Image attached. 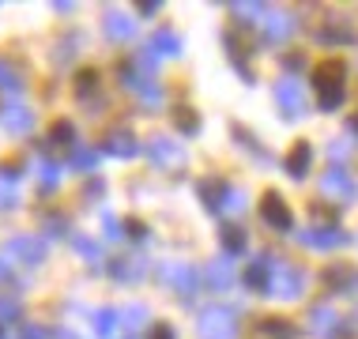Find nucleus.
Here are the masks:
<instances>
[{"instance_id": "obj_36", "label": "nucleus", "mask_w": 358, "mask_h": 339, "mask_svg": "<svg viewBox=\"0 0 358 339\" xmlns=\"http://www.w3.org/2000/svg\"><path fill=\"white\" fill-rule=\"evenodd\" d=\"M99 83V72H80V94H91Z\"/></svg>"}, {"instance_id": "obj_20", "label": "nucleus", "mask_w": 358, "mask_h": 339, "mask_svg": "<svg viewBox=\"0 0 358 339\" xmlns=\"http://www.w3.org/2000/svg\"><path fill=\"white\" fill-rule=\"evenodd\" d=\"M227 192H230L227 181H200V196H204V203H208L211 211H222V203H227Z\"/></svg>"}, {"instance_id": "obj_37", "label": "nucleus", "mask_w": 358, "mask_h": 339, "mask_svg": "<svg viewBox=\"0 0 358 339\" xmlns=\"http://www.w3.org/2000/svg\"><path fill=\"white\" fill-rule=\"evenodd\" d=\"M102 222H106V234H110V241H121V238H117V234H121V226H117V219H113L110 211L102 215Z\"/></svg>"}, {"instance_id": "obj_34", "label": "nucleus", "mask_w": 358, "mask_h": 339, "mask_svg": "<svg viewBox=\"0 0 358 339\" xmlns=\"http://www.w3.org/2000/svg\"><path fill=\"white\" fill-rule=\"evenodd\" d=\"M241 208H245V196H241L238 189H230V192H227V203H222V211H227V215H238Z\"/></svg>"}, {"instance_id": "obj_41", "label": "nucleus", "mask_w": 358, "mask_h": 339, "mask_svg": "<svg viewBox=\"0 0 358 339\" xmlns=\"http://www.w3.org/2000/svg\"><path fill=\"white\" fill-rule=\"evenodd\" d=\"M4 279H8V268H4V260H0V283H4Z\"/></svg>"}, {"instance_id": "obj_2", "label": "nucleus", "mask_w": 358, "mask_h": 339, "mask_svg": "<svg viewBox=\"0 0 358 339\" xmlns=\"http://www.w3.org/2000/svg\"><path fill=\"white\" fill-rule=\"evenodd\" d=\"M196 336L200 339H234L238 336L234 309H222V305L204 309V313H200V324H196Z\"/></svg>"}, {"instance_id": "obj_15", "label": "nucleus", "mask_w": 358, "mask_h": 339, "mask_svg": "<svg viewBox=\"0 0 358 339\" xmlns=\"http://www.w3.org/2000/svg\"><path fill=\"white\" fill-rule=\"evenodd\" d=\"M264 15H268V19H264V34H268V42H283V38H290V31H294L290 15H283V12H272V8H268Z\"/></svg>"}, {"instance_id": "obj_25", "label": "nucleus", "mask_w": 358, "mask_h": 339, "mask_svg": "<svg viewBox=\"0 0 358 339\" xmlns=\"http://www.w3.org/2000/svg\"><path fill=\"white\" fill-rule=\"evenodd\" d=\"M69 162H72L76 170H91L94 162H99V151H94V147H76V151L69 154Z\"/></svg>"}, {"instance_id": "obj_19", "label": "nucleus", "mask_w": 358, "mask_h": 339, "mask_svg": "<svg viewBox=\"0 0 358 339\" xmlns=\"http://www.w3.org/2000/svg\"><path fill=\"white\" fill-rule=\"evenodd\" d=\"M208 287L211 290H230L234 287V268H230V260H215V264L208 268Z\"/></svg>"}, {"instance_id": "obj_24", "label": "nucleus", "mask_w": 358, "mask_h": 339, "mask_svg": "<svg viewBox=\"0 0 358 339\" xmlns=\"http://www.w3.org/2000/svg\"><path fill=\"white\" fill-rule=\"evenodd\" d=\"M19 203V192H15V178H0V211H12Z\"/></svg>"}, {"instance_id": "obj_4", "label": "nucleus", "mask_w": 358, "mask_h": 339, "mask_svg": "<svg viewBox=\"0 0 358 339\" xmlns=\"http://www.w3.org/2000/svg\"><path fill=\"white\" fill-rule=\"evenodd\" d=\"M8 257L19 260V264H27V268H34V264H42V257H45V241L31 238V234H15V238H8Z\"/></svg>"}, {"instance_id": "obj_13", "label": "nucleus", "mask_w": 358, "mask_h": 339, "mask_svg": "<svg viewBox=\"0 0 358 339\" xmlns=\"http://www.w3.org/2000/svg\"><path fill=\"white\" fill-rule=\"evenodd\" d=\"M309 162H313V143H294V151L287 154V173L290 178H306L309 173Z\"/></svg>"}, {"instance_id": "obj_43", "label": "nucleus", "mask_w": 358, "mask_h": 339, "mask_svg": "<svg viewBox=\"0 0 358 339\" xmlns=\"http://www.w3.org/2000/svg\"><path fill=\"white\" fill-rule=\"evenodd\" d=\"M0 339H8V336H4V328H0Z\"/></svg>"}, {"instance_id": "obj_3", "label": "nucleus", "mask_w": 358, "mask_h": 339, "mask_svg": "<svg viewBox=\"0 0 358 339\" xmlns=\"http://www.w3.org/2000/svg\"><path fill=\"white\" fill-rule=\"evenodd\" d=\"M268 290H272V294H279V298H302V290H306L302 268H294V264L272 268V275H268Z\"/></svg>"}, {"instance_id": "obj_39", "label": "nucleus", "mask_w": 358, "mask_h": 339, "mask_svg": "<svg viewBox=\"0 0 358 339\" xmlns=\"http://www.w3.org/2000/svg\"><path fill=\"white\" fill-rule=\"evenodd\" d=\"M151 339H173V328H170V324H159V328L151 332Z\"/></svg>"}, {"instance_id": "obj_42", "label": "nucleus", "mask_w": 358, "mask_h": 339, "mask_svg": "<svg viewBox=\"0 0 358 339\" xmlns=\"http://www.w3.org/2000/svg\"><path fill=\"white\" fill-rule=\"evenodd\" d=\"M351 129H355V132H358V117H351Z\"/></svg>"}, {"instance_id": "obj_7", "label": "nucleus", "mask_w": 358, "mask_h": 339, "mask_svg": "<svg viewBox=\"0 0 358 339\" xmlns=\"http://www.w3.org/2000/svg\"><path fill=\"white\" fill-rule=\"evenodd\" d=\"M275 99H279V106H283L287 117H302V113H306V87H298L294 80L279 83L275 87Z\"/></svg>"}, {"instance_id": "obj_31", "label": "nucleus", "mask_w": 358, "mask_h": 339, "mask_svg": "<svg viewBox=\"0 0 358 339\" xmlns=\"http://www.w3.org/2000/svg\"><path fill=\"white\" fill-rule=\"evenodd\" d=\"M178 129H181V132H196V129H200L196 113H192L189 106H181V110H178Z\"/></svg>"}, {"instance_id": "obj_29", "label": "nucleus", "mask_w": 358, "mask_h": 339, "mask_svg": "<svg viewBox=\"0 0 358 339\" xmlns=\"http://www.w3.org/2000/svg\"><path fill=\"white\" fill-rule=\"evenodd\" d=\"M230 12L241 15V19H249V27H253V19H260L268 8H260V4H230Z\"/></svg>"}, {"instance_id": "obj_21", "label": "nucleus", "mask_w": 358, "mask_h": 339, "mask_svg": "<svg viewBox=\"0 0 358 339\" xmlns=\"http://www.w3.org/2000/svg\"><path fill=\"white\" fill-rule=\"evenodd\" d=\"M0 91H4V94H19V91H23V80H19V72L8 61H0Z\"/></svg>"}, {"instance_id": "obj_23", "label": "nucleus", "mask_w": 358, "mask_h": 339, "mask_svg": "<svg viewBox=\"0 0 358 339\" xmlns=\"http://www.w3.org/2000/svg\"><path fill=\"white\" fill-rule=\"evenodd\" d=\"M245 283L253 287V290H268V268H264V260H257V264L245 268Z\"/></svg>"}, {"instance_id": "obj_8", "label": "nucleus", "mask_w": 358, "mask_h": 339, "mask_svg": "<svg viewBox=\"0 0 358 339\" xmlns=\"http://www.w3.org/2000/svg\"><path fill=\"white\" fill-rule=\"evenodd\" d=\"M302 241L309 249H340V245H347V238L340 226H309L306 234H302Z\"/></svg>"}, {"instance_id": "obj_38", "label": "nucleus", "mask_w": 358, "mask_h": 339, "mask_svg": "<svg viewBox=\"0 0 358 339\" xmlns=\"http://www.w3.org/2000/svg\"><path fill=\"white\" fill-rule=\"evenodd\" d=\"M19 339H45V332L34 324H27V328H19Z\"/></svg>"}, {"instance_id": "obj_14", "label": "nucleus", "mask_w": 358, "mask_h": 339, "mask_svg": "<svg viewBox=\"0 0 358 339\" xmlns=\"http://www.w3.org/2000/svg\"><path fill=\"white\" fill-rule=\"evenodd\" d=\"M309 324H313V332L321 336V339H332V336H336V328H340V317H336V309L317 305L313 313H309Z\"/></svg>"}, {"instance_id": "obj_11", "label": "nucleus", "mask_w": 358, "mask_h": 339, "mask_svg": "<svg viewBox=\"0 0 358 339\" xmlns=\"http://www.w3.org/2000/svg\"><path fill=\"white\" fill-rule=\"evenodd\" d=\"M151 159H155V166H181L185 162V151L178 147V143H170V140H151Z\"/></svg>"}, {"instance_id": "obj_35", "label": "nucleus", "mask_w": 358, "mask_h": 339, "mask_svg": "<svg viewBox=\"0 0 358 339\" xmlns=\"http://www.w3.org/2000/svg\"><path fill=\"white\" fill-rule=\"evenodd\" d=\"M121 317H124L129 324H143V321H148V309H143V305H129Z\"/></svg>"}, {"instance_id": "obj_16", "label": "nucleus", "mask_w": 358, "mask_h": 339, "mask_svg": "<svg viewBox=\"0 0 358 339\" xmlns=\"http://www.w3.org/2000/svg\"><path fill=\"white\" fill-rule=\"evenodd\" d=\"M324 279L336 290H358V268H351V264H332Z\"/></svg>"}, {"instance_id": "obj_33", "label": "nucleus", "mask_w": 358, "mask_h": 339, "mask_svg": "<svg viewBox=\"0 0 358 339\" xmlns=\"http://www.w3.org/2000/svg\"><path fill=\"white\" fill-rule=\"evenodd\" d=\"M19 313H23V305H19L15 298H0V317H4V321H19Z\"/></svg>"}, {"instance_id": "obj_27", "label": "nucleus", "mask_w": 358, "mask_h": 339, "mask_svg": "<svg viewBox=\"0 0 358 339\" xmlns=\"http://www.w3.org/2000/svg\"><path fill=\"white\" fill-rule=\"evenodd\" d=\"M113 324H117V313H113V309H102V313L94 317V332H99L102 339L113 336Z\"/></svg>"}, {"instance_id": "obj_10", "label": "nucleus", "mask_w": 358, "mask_h": 339, "mask_svg": "<svg viewBox=\"0 0 358 339\" xmlns=\"http://www.w3.org/2000/svg\"><path fill=\"white\" fill-rule=\"evenodd\" d=\"M321 192L332 196V200H351L355 196V181L347 178V173H340V170H328L321 178Z\"/></svg>"}, {"instance_id": "obj_40", "label": "nucleus", "mask_w": 358, "mask_h": 339, "mask_svg": "<svg viewBox=\"0 0 358 339\" xmlns=\"http://www.w3.org/2000/svg\"><path fill=\"white\" fill-rule=\"evenodd\" d=\"M332 159H347V147H343V143H332Z\"/></svg>"}, {"instance_id": "obj_22", "label": "nucleus", "mask_w": 358, "mask_h": 339, "mask_svg": "<svg viewBox=\"0 0 358 339\" xmlns=\"http://www.w3.org/2000/svg\"><path fill=\"white\" fill-rule=\"evenodd\" d=\"M61 143H64V147H72V143H76V129L69 121H57L53 132H50V147H61Z\"/></svg>"}, {"instance_id": "obj_1", "label": "nucleus", "mask_w": 358, "mask_h": 339, "mask_svg": "<svg viewBox=\"0 0 358 339\" xmlns=\"http://www.w3.org/2000/svg\"><path fill=\"white\" fill-rule=\"evenodd\" d=\"M347 68L340 57H328L313 68V91H317V102H321V110H336V106L343 102L347 94Z\"/></svg>"}, {"instance_id": "obj_32", "label": "nucleus", "mask_w": 358, "mask_h": 339, "mask_svg": "<svg viewBox=\"0 0 358 339\" xmlns=\"http://www.w3.org/2000/svg\"><path fill=\"white\" fill-rule=\"evenodd\" d=\"M38 181H42V189L50 192V189H57V166H50V162H45V166H38Z\"/></svg>"}, {"instance_id": "obj_6", "label": "nucleus", "mask_w": 358, "mask_h": 339, "mask_svg": "<svg viewBox=\"0 0 358 339\" xmlns=\"http://www.w3.org/2000/svg\"><path fill=\"white\" fill-rule=\"evenodd\" d=\"M260 215H264V222L272 230H290V226H294L290 208H287V200L279 196V192H264V200H260Z\"/></svg>"}, {"instance_id": "obj_28", "label": "nucleus", "mask_w": 358, "mask_h": 339, "mask_svg": "<svg viewBox=\"0 0 358 339\" xmlns=\"http://www.w3.org/2000/svg\"><path fill=\"white\" fill-rule=\"evenodd\" d=\"M260 332L272 336V339H294V324H287V321H264Z\"/></svg>"}, {"instance_id": "obj_30", "label": "nucleus", "mask_w": 358, "mask_h": 339, "mask_svg": "<svg viewBox=\"0 0 358 339\" xmlns=\"http://www.w3.org/2000/svg\"><path fill=\"white\" fill-rule=\"evenodd\" d=\"M72 245L80 249L83 257H91V260H99V257H102V245H94V241H87L83 234H72Z\"/></svg>"}, {"instance_id": "obj_18", "label": "nucleus", "mask_w": 358, "mask_h": 339, "mask_svg": "<svg viewBox=\"0 0 358 339\" xmlns=\"http://www.w3.org/2000/svg\"><path fill=\"white\" fill-rule=\"evenodd\" d=\"M4 124H8V132H12V136H27L34 129V113L23 110V106H12V110L4 113Z\"/></svg>"}, {"instance_id": "obj_17", "label": "nucleus", "mask_w": 358, "mask_h": 339, "mask_svg": "<svg viewBox=\"0 0 358 339\" xmlns=\"http://www.w3.org/2000/svg\"><path fill=\"white\" fill-rule=\"evenodd\" d=\"M151 53L178 57V53H181V34H178V31H170V27H162V31L151 38Z\"/></svg>"}, {"instance_id": "obj_9", "label": "nucleus", "mask_w": 358, "mask_h": 339, "mask_svg": "<svg viewBox=\"0 0 358 339\" xmlns=\"http://www.w3.org/2000/svg\"><path fill=\"white\" fill-rule=\"evenodd\" d=\"M102 147L110 151V154H117V159H132V154H140L136 136H132V132H124V129H113V132L102 140Z\"/></svg>"}, {"instance_id": "obj_26", "label": "nucleus", "mask_w": 358, "mask_h": 339, "mask_svg": "<svg viewBox=\"0 0 358 339\" xmlns=\"http://www.w3.org/2000/svg\"><path fill=\"white\" fill-rule=\"evenodd\" d=\"M222 245H227V253H241L245 249V234L238 226H222Z\"/></svg>"}, {"instance_id": "obj_5", "label": "nucleus", "mask_w": 358, "mask_h": 339, "mask_svg": "<svg viewBox=\"0 0 358 339\" xmlns=\"http://www.w3.org/2000/svg\"><path fill=\"white\" fill-rule=\"evenodd\" d=\"M159 279H162L166 287L178 290L181 298H192V294H196V283H200L196 271H192L189 264H162V268H159Z\"/></svg>"}, {"instance_id": "obj_12", "label": "nucleus", "mask_w": 358, "mask_h": 339, "mask_svg": "<svg viewBox=\"0 0 358 339\" xmlns=\"http://www.w3.org/2000/svg\"><path fill=\"white\" fill-rule=\"evenodd\" d=\"M102 27H106V34H110L113 42H129V38L136 34L132 19H129V15H121V12H106V15H102Z\"/></svg>"}]
</instances>
